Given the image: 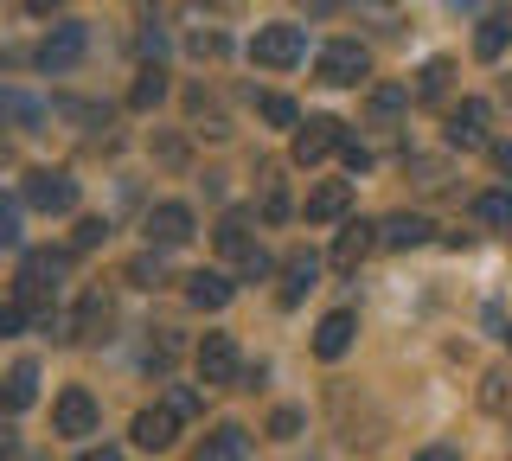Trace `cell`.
<instances>
[{
    "mask_svg": "<svg viewBox=\"0 0 512 461\" xmlns=\"http://www.w3.org/2000/svg\"><path fill=\"white\" fill-rule=\"evenodd\" d=\"M52 423H58V436H96V397H90L84 385L58 391V410H52Z\"/></svg>",
    "mask_w": 512,
    "mask_h": 461,
    "instance_id": "10",
    "label": "cell"
},
{
    "mask_svg": "<svg viewBox=\"0 0 512 461\" xmlns=\"http://www.w3.org/2000/svg\"><path fill=\"white\" fill-rule=\"evenodd\" d=\"M404 103H410V90H397V84H378V90H372V116H378V122H391Z\"/></svg>",
    "mask_w": 512,
    "mask_h": 461,
    "instance_id": "30",
    "label": "cell"
},
{
    "mask_svg": "<svg viewBox=\"0 0 512 461\" xmlns=\"http://www.w3.org/2000/svg\"><path fill=\"white\" fill-rule=\"evenodd\" d=\"M410 173H416V186H429V193H436V186H448L442 161H410Z\"/></svg>",
    "mask_w": 512,
    "mask_h": 461,
    "instance_id": "35",
    "label": "cell"
},
{
    "mask_svg": "<svg viewBox=\"0 0 512 461\" xmlns=\"http://www.w3.org/2000/svg\"><path fill=\"white\" fill-rule=\"evenodd\" d=\"M167 410H173L180 423L199 417V410H205V391H199V385H173V391H167Z\"/></svg>",
    "mask_w": 512,
    "mask_h": 461,
    "instance_id": "28",
    "label": "cell"
},
{
    "mask_svg": "<svg viewBox=\"0 0 512 461\" xmlns=\"http://www.w3.org/2000/svg\"><path fill=\"white\" fill-rule=\"evenodd\" d=\"M493 161H500V173H512V141H506V148H493Z\"/></svg>",
    "mask_w": 512,
    "mask_h": 461,
    "instance_id": "46",
    "label": "cell"
},
{
    "mask_svg": "<svg viewBox=\"0 0 512 461\" xmlns=\"http://www.w3.org/2000/svg\"><path fill=\"white\" fill-rule=\"evenodd\" d=\"M192 58H224V33H192Z\"/></svg>",
    "mask_w": 512,
    "mask_h": 461,
    "instance_id": "38",
    "label": "cell"
},
{
    "mask_svg": "<svg viewBox=\"0 0 512 461\" xmlns=\"http://www.w3.org/2000/svg\"><path fill=\"white\" fill-rule=\"evenodd\" d=\"M231 295H237V282L218 276V269H199V276H186V301H192V308H205V314H218Z\"/></svg>",
    "mask_w": 512,
    "mask_h": 461,
    "instance_id": "15",
    "label": "cell"
},
{
    "mask_svg": "<svg viewBox=\"0 0 512 461\" xmlns=\"http://www.w3.org/2000/svg\"><path fill=\"white\" fill-rule=\"evenodd\" d=\"M506 385H512V372H487V378H480V404L506 410Z\"/></svg>",
    "mask_w": 512,
    "mask_h": 461,
    "instance_id": "33",
    "label": "cell"
},
{
    "mask_svg": "<svg viewBox=\"0 0 512 461\" xmlns=\"http://www.w3.org/2000/svg\"><path fill=\"white\" fill-rule=\"evenodd\" d=\"M186 237H192V205L167 199V205H154V212H148V244L154 250H180Z\"/></svg>",
    "mask_w": 512,
    "mask_h": 461,
    "instance_id": "8",
    "label": "cell"
},
{
    "mask_svg": "<svg viewBox=\"0 0 512 461\" xmlns=\"http://www.w3.org/2000/svg\"><path fill=\"white\" fill-rule=\"evenodd\" d=\"M160 97H167V71H160V65H148V71L135 77V90H128V103H135V109H154Z\"/></svg>",
    "mask_w": 512,
    "mask_h": 461,
    "instance_id": "24",
    "label": "cell"
},
{
    "mask_svg": "<svg viewBox=\"0 0 512 461\" xmlns=\"http://www.w3.org/2000/svg\"><path fill=\"white\" fill-rule=\"evenodd\" d=\"M244 378V359H237V340L231 333H205L199 340V385L205 391H224Z\"/></svg>",
    "mask_w": 512,
    "mask_h": 461,
    "instance_id": "3",
    "label": "cell"
},
{
    "mask_svg": "<svg viewBox=\"0 0 512 461\" xmlns=\"http://www.w3.org/2000/svg\"><path fill=\"white\" fill-rule=\"evenodd\" d=\"M13 449H20V442H13V429H0V461H13Z\"/></svg>",
    "mask_w": 512,
    "mask_h": 461,
    "instance_id": "44",
    "label": "cell"
},
{
    "mask_svg": "<svg viewBox=\"0 0 512 461\" xmlns=\"http://www.w3.org/2000/svg\"><path fill=\"white\" fill-rule=\"evenodd\" d=\"M0 250H20V199H0Z\"/></svg>",
    "mask_w": 512,
    "mask_h": 461,
    "instance_id": "31",
    "label": "cell"
},
{
    "mask_svg": "<svg viewBox=\"0 0 512 461\" xmlns=\"http://www.w3.org/2000/svg\"><path fill=\"white\" fill-rule=\"evenodd\" d=\"M0 116H7V122H26V129H32V122H45V103L20 97V90H0Z\"/></svg>",
    "mask_w": 512,
    "mask_h": 461,
    "instance_id": "25",
    "label": "cell"
},
{
    "mask_svg": "<svg viewBox=\"0 0 512 461\" xmlns=\"http://www.w3.org/2000/svg\"><path fill=\"white\" fill-rule=\"evenodd\" d=\"M32 397H39V365H13L7 372V385H0V410H7V417H20V410H32Z\"/></svg>",
    "mask_w": 512,
    "mask_h": 461,
    "instance_id": "18",
    "label": "cell"
},
{
    "mask_svg": "<svg viewBox=\"0 0 512 461\" xmlns=\"http://www.w3.org/2000/svg\"><path fill=\"white\" fill-rule=\"evenodd\" d=\"M212 237H218V250H224V257H244V250H250V218H244V212H224Z\"/></svg>",
    "mask_w": 512,
    "mask_h": 461,
    "instance_id": "21",
    "label": "cell"
},
{
    "mask_svg": "<svg viewBox=\"0 0 512 461\" xmlns=\"http://www.w3.org/2000/svg\"><path fill=\"white\" fill-rule=\"evenodd\" d=\"M250 58H256V65H269V71H288V65L308 58V33H301V26H256Z\"/></svg>",
    "mask_w": 512,
    "mask_h": 461,
    "instance_id": "2",
    "label": "cell"
},
{
    "mask_svg": "<svg viewBox=\"0 0 512 461\" xmlns=\"http://www.w3.org/2000/svg\"><path fill=\"white\" fill-rule=\"evenodd\" d=\"M346 205H352V186L346 180H327V186H314V193H308V218H314V225H333V218H346Z\"/></svg>",
    "mask_w": 512,
    "mask_h": 461,
    "instance_id": "19",
    "label": "cell"
},
{
    "mask_svg": "<svg viewBox=\"0 0 512 461\" xmlns=\"http://www.w3.org/2000/svg\"><path fill=\"white\" fill-rule=\"evenodd\" d=\"M64 7V0H26V13H39V20H45V13H58Z\"/></svg>",
    "mask_w": 512,
    "mask_h": 461,
    "instance_id": "43",
    "label": "cell"
},
{
    "mask_svg": "<svg viewBox=\"0 0 512 461\" xmlns=\"http://www.w3.org/2000/svg\"><path fill=\"white\" fill-rule=\"evenodd\" d=\"M263 218H269V225H282V218H288V193H282L276 173H263Z\"/></svg>",
    "mask_w": 512,
    "mask_h": 461,
    "instance_id": "29",
    "label": "cell"
},
{
    "mask_svg": "<svg viewBox=\"0 0 512 461\" xmlns=\"http://www.w3.org/2000/svg\"><path fill=\"white\" fill-rule=\"evenodd\" d=\"M500 26H506V33H512V0H506V7H500Z\"/></svg>",
    "mask_w": 512,
    "mask_h": 461,
    "instance_id": "48",
    "label": "cell"
},
{
    "mask_svg": "<svg viewBox=\"0 0 512 461\" xmlns=\"http://www.w3.org/2000/svg\"><path fill=\"white\" fill-rule=\"evenodd\" d=\"M448 77H455V65H448V58H429V65L416 71V90H410V97L416 103H442L448 97Z\"/></svg>",
    "mask_w": 512,
    "mask_h": 461,
    "instance_id": "20",
    "label": "cell"
},
{
    "mask_svg": "<svg viewBox=\"0 0 512 461\" xmlns=\"http://www.w3.org/2000/svg\"><path fill=\"white\" fill-rule=\"evenodd\" d=\"M0 161H7V141H0Z\"/></svg>",
    "mask_w": 512,
    "mask_h": 461,
    "instance_id": "49",
    "label": "cell"
},
{
    "mask_svg": "<svg viewBox=\"0 0 512 461\" xmlns=\"http://www.w3.org/2000/svg\"><path fill=\"white\" fill-rule=\"evenodd\" d=\"M237 263H244V276H250V282H263V276H269V269H276V263H269V257H263V250H256V244H250V250H244V257H237Z\"/></svg>",
    "mask_w": 512,
    "mask_h": 461,
    "instance_id": "37",
    "label": "cell"
},
{
    "mask_svg": "<svg viewBox=\"0 0 512 461\" xmlns=\"http://www.w3.org/2000/svg\"><path fill=\"white\" fill-rule=\"evenodd\" d=\"M77 461H122V455H116V449H84Z\"/></svg>",
    "mask_w": 512,
    "mask_h": 461,
    "instance_id": "45",
    "label": "cell"
},
{
    "mask_svg": "<svg viewBox=\"0 0 512 461\" xmlns=\"http://www.w3.org/2000/svg\"><path fill=\"white\" fill-rule=\"evenodd\" d=\"M506 39H512V33L500 26V13H493V20L480 26V39H474V45H480V58H500V52H506Z\"/></svg>",
    "mask_w": 512,
    "mask_h": 461,
    "instance_id": "32",
    "label": "cell"
},
{
    "mask_svg": "<svg viewBox=\"0 0 512 461\" xmlns=\"http://www.w3.org/2000/svg\"><path fill=\"white\" fill-rule=\"evenodd\" d=\"M378 250V225H365V218H352V225L333 237V269H359L365 257Z\"/></svg>",
    "mask_w": 512,
    "mask_h": 461,
    "instance_id": "11",
    "label": "cell"
},
{
    "mask_svg": "<svg viewBox=\"0 0 512 461\" xmlns=\"http://www.w3.org/2000/svg\"><path fill=\"white\" fill-rule=\"evenodd\" d=\"M474 218H480V225H493V231H512V193H480L474 199Z\"/></svg>",
    "mask_w": 512,
    "mask_h": 461,
    "instance_id": "23",
    "label": "cell"
},
{
    "mask_svg": "<svg viewBox=\"0 0 512 461\" xmlns=\"http://www.w3.org/2000/svg\"><path fill=\"white\" fill-rule=\"evenodd\" d=\"M320 84H333V90H352V84H365L372 77V52H365L359 39H333L327 52H320Z\"/></svg>",
    "mask_w": 512,
    "mask_h": 461,
    "instance_id": "1",
    "label": "cell"
},
{
    "mask_svg": "<svg viewBox=\"0 0 512 461\" xmlns=\"http://www.w3.org/2000/svg\"><path fill=\"white\" fill-rule=\"evenodd\" d=\"M340 154H346V167H352V173H365V167H372V148H365V141H352V135L340 141Z\"/></svg>",
    "mask_w": 512,
    "mask_h": 461,
    "instance_id": "36",
    "label": "cell"
},
{
    "mask_svg": "<svg viewBox=\"0 0 512 461\" xmlns=\"http://www.w3.org/2000/svg\"><path fill=\"white\" fill-rule=\"evenodd\" d=\"M487 122H493V109L480 97L455 103L448 109V148H487Z\"/></svg>",
    "mask_w": 512,
    "mask_h": 461,
    "instance_id": "9",
    "label": "cell"
},
{
    "mask_svg": "<svg viewBox=\"0 0 512 461\" xmlns=\"http://www.w3.org/2000/svg\"><path fill=\"white\" fill-rule=\"evenodd\" d=\"M103 237H109V225H103V218H77V237H71V250H96Z\"/></svg>",
    "mask_w": 512,
    "mask_h": 461,
    "instance_id": "34",
    "label": "cell"
},
{
    "mask_svg": "<svg viewBox=\"0 0 512 461\" xmlns=\"http://www.w3.org/2000/svg\"><path fill=\"white\" fill-rule=\"evenodd\" d=\"M416 461H461V449H442V442H429V449H416Z\"/></svg>",
    "mask_w": 512,
    "mask_h": 461,
    "instance_id": "42",
    "label": "cell"
},
{
    "mask_svg": "<svg viewBox=\"0 0 512 461\" xmlns=\"http://www.w3.org/2000/svg\"><path fill=\"white\" fill-rule=\"evenodd\" d=\"M314 282H320V257H314V250H288V257H282V308H295Z\"/></svg>",
    "mask_w": 512,
    "mask_h": 461,
    "instance_id": "12",
    "label": "cell"
},
{
    "mask_svg": "<svg viewBox=\"0 0 512 461\" xmlns=\"http://www.w3.org/2000/svg\"><path fill=\"white\" fill-rule=\"evenodd\" d=\"M448 7H455V13H474V7H480V0H448Z\"/></svg>",
    "mask_w": 512,
    "mask_h": 461,
    "instance_id": "47",
    "label": "cell"
},
{
    "mask_svg": "<svg viewBox=\"0 0 512 461\" xmlns=\"http://www.w3.org/2000/svg\"><path fill=\"white\" fill-rule=\"evenodd\" d=\"M256 109H263V122H269V129H301V109L288 103V97H263Z\"/></svg>",
    "mask_w": 512,
    "mask_h": 461,
    "instance_id": "27",
    "label": "cell"
},
{
    "mask_svg": "<svg viewBox=\"0 0 512 461\" xmlns=\"http://www.w3.org/2000/svg\"><path fill=\"white\" fill-rule=\"evenodd\" d=\"M128 282H135V289H160V282H167V263H160L154 250H148V257L128 263Z\"/></svg>",
    "mask_w": 512,
    "mask_h": 461,
    "instance_id": "26",
    "label": "cell"
},
{
    "mask_svg": "<svg viewBox=\"0 0 512 461\" xmlns=\"http://www.w3.org/2000/svg\"><path fill=\"white\" fill-rule=\"evenodd\" d=\"M64 269H71V257H64V250H26V257H20V301L58 295Z\"/></svg>",
    "mask_w": 512,
    "mask_h": 461,
    "instance_id": "4",
    "label": "cell"
},
{
    "mask_svg": "<svg viewBox=\"0 0 512 461\" xmlns=\"http://www.w3.org/2000/svg\"><path fill=\"white\" fill-rule=\"evenodd\" d=\"M26 205H32V212H71V205H77V180L64 167H32L26 173Z\"/></svg>",
    "mask_w": 512,
    "mask_h": 461,
    "instance_id": "5",
    "label": "cell"
},
{
    "mask_svg": "<svg viewBox=\"0 0 512 461\" xmlns=\"http://www.w3.org/2000/svg\"><path fill=\"white\" fill-rule=\"evenodd\" d=\"M103 327H109V301H103V295H90L84 308H77V321H71V340H96Z\"/></svg>",
    "mask_w": 512,
    "mask_h": 461,
    "instance_id": "22",
    "label": "cell"
},
{
    "mask_svg": "<svg viewBox=\"0 0 512 461\" xmlns=\"http://www.w3.org/2000/svg\"><path fill=\"white\" fill-rule=\"evenodd\" d=\"M340 141H346V122H333V116H308L295 129V161L301 167H314V161H327V154H340Z\"/></svg>",
    "mask_w": 512,
    "mask_h": 461,
    "instance_id": "7",
    "label": "cell"
},
{
    "mask_svg": "<svg viewBox=\"0 0 512 461\" xmlns=\"http://www.w3.org/2000/svg\"><path fill=\"white\" fill-rule=\"evenodd\" d=\"M244 455H250V429L244 423H218L212 436L199 442V455H192V461H244Z\"/></svg>",
    "mask_w": 512,
    "mask_h": 461,
    "instance_id": "14",
    "label": "cell"
},
{
    "mask_svg": "<svg viewBox=\"0 0 512 461\" xmlns=\"http://www.w3.org/2000/svg\"><path fill=\"white\" fill-rule=\"evenodd\" d=\"M352 333H359V321H352L346 308L327 314V321L314 327V353H320V359H346V353H352Z\"/></svg>",
    "mask_w": 512,
    "mask_h": 461,
    "instance_id": "16",
    "label": "cell"
},
{
    "mask_svg": "<svg viewBox=\"0 0 512 461\" xmlns=\"http://www.w3.org/2000/svg\"><path fill=\"white\" fill-rule=\"evenodd\" d=\"M20 327H26V308H20V301H7V308H0V340H13Z\"/></svg>",
    "mask_w": 512,
    "mask_h": 461,
    "instance_id": "39",
    "label": "cell"
},
{
    "mask_svg": "<svg viewBox=\"0 0 512 461\" xmlns=\"http://www.w3.org/2000/svg\"><path fill=\"white\" fill-rule=\"evenodd\" d=\"M141 52H148L154 65H160V52H167V33H160V26H154V33H141Z\"/></svg>",
    "mask_w": 512,
    "mask_h": 461,
    "instance_id": "41",
    "label": "cell"
},
{
    "mask_svg": "<svg viewBox=\"0 0 512 461\" xmlns=\"http://www.w3.org/2000/svg\"><path fill=\"white\" fill-rule=\"evenodd\" d=\"M173 436H180V417H173V410L167 404H160V410H141V417H135V442H141V449H173Z\"/></svg>",
    "mask_w": 512,
    "mask_h": 461,
    "instance_id": "17",
    "label": "cell"
},
{
    "mask_svg": "<svg viewBox=\"0 0 512 461\" xmlns=\"http://www.w3.org/2000/svg\"><path fill=\"white\" fill-rule=\"evenodd\" d=\"M506 340H512V327H506Z\"/></svg>",
    "mask_w": 512,
    "mask_h": 461,
    "instance_id": "50",
    "label": "cell"
},
{
    "mask_svg": "<svg viewBox=\"0 0 512 461\" xmlns=\"http://www.w3.org/2000/svg\"><path fill=\"white\" fill-rule=\"evenodd\" d=\"M429 231H436V225H429L423 212H391L378 225V244L384 250H416V244H429Z\"/></svg>",
    "mask_w": 512,
    "mask_h": 461,
    "instance_id": "13",
    "label": "cell"
},
{
    "mask_svg": "<svg viewBox=\"0 0 512 461\" xmlns=\"http://www.w3.org/2000/svg\"><path fill=\"white\" fill-rule=\"evenodd\" d=\"M269 436H301V410H276V417H269Z\"/></svg>",
    "mask_w": 512,
    "mask_h": 461,
    "instance_id": "40",
    "label": "cell"
},
{
    "mask_svg": "<svg viewBox=\"0 0 512 461\" xmlns=\"http://www.w3.org/2000/svg\"><path fill=\"white\" fill-rule=\"evenodd\" d=\"M84 52H90V26L64 20V26H52V33H45V45H39L32 58H39V71H71Z\"/></svg>",
    "mask_w": 512,
    "mask_h": 461,
    "instance_id": "6",
    "label": "cell"
}]
</instances>
